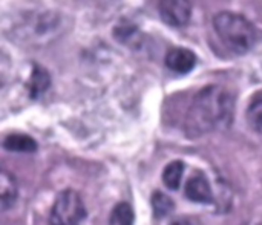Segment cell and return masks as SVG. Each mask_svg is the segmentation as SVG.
<instances>
[{
	"label": "cell",
	"instance_id": "1",
	"mask_svg": "<svg viewBox=\"0 0 262 225\" xmlns=\"http://www.w3.org/2000/svg\"><path fill=\"white\" fill-rule=\"evenodd\" d=\"M232 98L223 87L207 86L201 89L187 112L186 130L189 137H201L226 126L232 117Z\"/></svg>",
	"mask_w": 262,
	"mask_h": 225
},
{
	"label": "cell",
	"instance_id": "2",
	"mask_svg": "<svg viewBox=\"0 0 262 225\" xmlns=\"http://www.w3.org/2000/svg\"><path fill=\"white\" fill-rule=\"evenodd\" d=\"M213 28L223 44L235 54L249 52L258 38V32L253 23L244 15L230 11L216 14L213 18Z\"/></svg>",
	"mask_w": 262,
	"mask_h": 225
},
{
	"label": "cell",
	"instance_id": "3",
	"mask_svg": "<svg viewBox=\"0 0 262 225\" xmlns=\"http://www.w3.org/2000/svg\"><path fill=\"white\" fill-rule=\"evenodd\" d=\"M86 207L83 204L81 196L72 190H63L54 201L51 213H49V224L51 225H80L86 219Z\"/></svg>",
	"mask_w": 262,
	"mask_h": 225
},
{
	"label": "cell",
	"instance_id": "4",
	"mask_svg": "<svg viewBox=\"0 0 262 225\" xmlns=\"http://www.w3.org/2000/svg\"><path fill=\"white\" fill-rule=\"evenodd\" d=\"M158 11L164 23L173 28H183L190 20L192 2L190 0H160Z\"/></svg>",
	"mask_w": 262,
	"mask_h": 225
},
{
	"label": "cell",
	"instance_id": "5",
	"mask_svg": "<svg viewBox=\"0 0 262 225\" xmlns=\"http://www.w3.org/2000/svg\"><path fill=\"white\" fill-rule=\"evenodd\" d=\"M184 195L189 201L198 204H210L213 202V192L203 173H193L184 184Z\"/></svg>",
	"mask_w": 262,
	"mask_h": 225
},
{
	"label": "cell",
	"instance_id": "6",
	"mask_svg": "<svg viewBox=\"0 0 262 225\" xmlns=\"http://www.w3.org/2000/svg\"><path fill=\"white\" fill-rule=\"evenodd\" d=\"M166 66L177 74H187L196 64V55L187 48H173L166 54Z\"/></svg>",
	"mask_w": 262,
	"mask_h": 225
},
{
	"label": "cell",
	"instance_id": "7",
	"mask_svg": "<svg viewBox=\"0 0 262 225\" xmlns=\"http://www.w3.org/2000/svg\"><path fill=\"white\" fill-rule=\"evenodd\" d=\"M17 183L11 173L6 170L0 172V207L2 210H8L14 206L17 199Z\"/></svg>",
	"mask_w": 262,
	"mask_h": 225
},
{
	"label": "cell",
	"instance_id": "8",
	"mask_svg": "<svg viewBox=\"0 0 262 225\" xmlns=\"http://www.w3.org/2000/svg\"><path fill=\"white\" fill-rule=\"evenodd\" d=\"M49 86H51V77H49L48 71L43 69L41 66H34L31 77H29V83H28L31 98H34V100L40 98L48 91Z\"/></svg>",
	"mask_w": 262,
	"mask_h": 225
},
{
	"label": "cell",
	"instance_id": "9",
	"mask_svg": "<svg viewBox=\"0 0 262 225\" xmlns=\"http://www.w3.org/2000/svg\"><path fill=\"white\" fill-rule=\"evenodd\" d=\"M3 147L9 152L18 153H34L37 150V143L32 137L25 133H12L8 135L3 141Z\"/></svg>",
	"mask_w": 262,
	"mask_h": 225
},
{
	"label": "cell",
	"instance_id": "10",
	"mask_svg": "<svg viewBox=\"0 0 262 225\" xmlns=\"http://www.w3.org/2000/svg\"><path fill=\"white\" fill-rule=\"evenodd\" d=\"M184 173V163L172 161L163 170V183L169 190H178Z\"/></svg>",
	"mask_w": 262,
	"mask_h": 225
},
{
	"label": "cell",
	"instance_id": "11",
	"mask_svg": "<svg viewBox=\"0 0 262 225\" xmlns=\"http://www.w3.org/2000/svg\"><path fill=\"white\" fill-rule=\"evenodd\" d=\"M135 213L127 202H118L109 216V225H134Z\"/></svg>",
	"mask_w": 262,
	"mask_h": 225
},
{
	"label": "cell",
	"instance_id": "12",
	"mask_svg": "<svg viewBox=\"0 0 262 225\" xmlns=\"http://www.w3.org/2000/svg\"><path fill=\"white\" fill-rule=\"evenodd\" d=\"M173 201L167 195L161 192H155L152 195V209L157 218H166L173 212Z\"/></svg>",
	"mask_w": 262,
	"mask_h": 225
},
{
	"label": "cell",
	"instance_id": "13",
	"mask_svg": "<svg viewBox=\"0 0 262 225\" xmlns=\"http://www.w3.org/2000/svg\"><path fill=\"white\" fill-rule=\"evenodd\" d=\"M247 123L253 132L262 135V97L250 103L247 109Z\"/></svg>",
	"mask_w": 262,
	"mask_h": 225
},
{
	"label": "cell",
	"instance_id": "14",
	"mask_svg": "<svg viewBox=\"0 0 262 225\" xmlns=\"http://www.w3.org/2000/svg\"><path fill=\"white\" fill-rule=\"evenodd\" d=\"M172 225H181V224H178V222H177V224H172Z\"/></svg>",
	"mask_w": 262,
	"mask_h": 225
}]
</instances>
